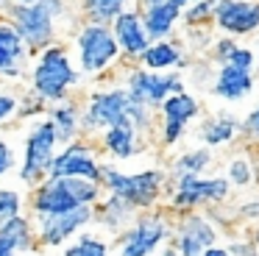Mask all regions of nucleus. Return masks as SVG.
<instances>
[{"mask_svg":"<svg viewBox=\"0 0 259 256\" xmlns=\"http://www.w3.org/2000/svg\"><path fill=\"white\" fill-rule=\"evenodd\" d=\"M64 256H109V248L103 239L92 237V234H84L78 242L64 250Z\"/></svg>","mask_w":259,"mask_h":256,"instance_id":"obj_29","label":"nucleus"},{"mask_svg":"<svg viewBox=\"0 0 259 256\" xmlns=\"http://www.w3.org/2000/svg\"><path fill=\"white\" fill-rule=\"evenodd\" d=\"M173 3H176V6H179V9H181V11H184V9H187V6H192V3H198V0H173Z\"/></svg>","mask_w":259,"mask_h":256,"instance_id":"obj_38","label":"nucleus"},{"mask_svg":"<svg viewBox=\"0 0 259 256\" xmlns=\"http://www.w3.org/2000/svg\"><path fill=\"white\" fill-rule=\"evenodd\" d=\"M14 114H17V95L0 92V122H9Z\"/></svg>","mask_w":259,"mask_h":256,"instance_id":"obj_35","label":"nucleus"},{"mask_svg":"<svg viewBox=\"0 0 259 256\" xmlns=\"http://www.w3.org/2000/svg\"><path fill=\"white\" fill-rule=\"evenodd\" d=\"M170 234V223L164 215L153 211V215L137 217L134 226L128 228V234L123 237V248L120 256H151L156 250V245L162 239H167Z\"/></svg>","mask_w":259,"mask_h":256,"instance_id":"obj_11","label":"nucleus"},{"mask_svg":"<svg viewBox=\"0 0 259 256\" xmlns=\"http://www.w3.org/2000/svg\"><path fill=\"white\" fill-rule=\"evenodd\" d=\"M109 31H112L114 42H117L120 56H128V59H140V56L148 50V45H151V39H148L145 28H142L140 14H137L134 9L123 11L117 20H112Z\"/></svg>","mask_w":259,"mask_h":256,"instance_id":"obj_16","label":"nucleus"},{"mask_svg":"<svg viewBox=\"0 0 259 256\" xmlns=\"http://www.w3.org/2000/svg\"><path fill=\"white\" fill-rule=\"evenodd\" d=\"M131 0H81V11L95 25H112L123 11H128Z\"/></svg>","mask_w":259,"mask_h":256,"instance_id":"obj_25","label":"nucleus"},{"mask_svg":"<svg viewBox=\"0 0 259 256\" xmlns=\"http://www.w3.org/2000/svg\"><path fill=\"white\" fill-rule=\"evenodd\" d=\"M212 56L218 64H234V67H242V70H251V72L256 67V53L251 48H242L234 39H220V42H214Z\"/></svg>","mask_w":259,"mask_h":256,"instance_id":"obj_24","label":"nucleus"},{"mask_svg":"<svg viewBox=\"0 0 259 256\" xmlns=\"http://www.w3.org/2000/svg\"><path fill=\"white\" fill-rule=\"evenodd\" d=\"M20 206H23V198L14 189H0V223L12 220V217H20Z\"/></svg>","mask_w":259,"mask_h":256,"instance_id":"obj_32","label":"nucleus"},{"mask_svg":"<svg viewBox=\"0 0 259 256\" xmlns=\"http://www.w3.org/2000/svg\"><path fill=\"white\" fill-rule=\"evenodd\" d=\"M75 53H78V67L84 75H103L120 59L117 42L109 25H95V22H87L75 33Z\"/></svg>","mask_w":259,"mask_h":256,"instance_id":"obj_6","label":"nucleus"},{"mask_svg":"<svg viewBox=\"0 0 259 256\" xmlns=\"http://www.w3.org/2000/svg\"><path fill=\"white\" fill-rule=\"evenodd\" d=\"M101 187H106L114 198L128 203L134 211L151 209L159 200L164 189V173L162 170H140V173H123L112 164H101Z\"/></svg>","mask_w":259,"mask_h":256,"instance_id":"obj_4","label":"nucleus"},{"mask_svg":"<svg viewBox=\"0 0 259 256\" xmlns=\"http://www.w3.org/2000/svg\"><path fill=\"white\" fill-rule=\"evenodd\" d=\"M48 120H51V125H53V131H56L59 142L70 145V142H75V139H78V134H81V109L73 103V100L53 103Z\"/></svg>","mask_w":259,"mask_h":256,"instance_id":"obj_21","label":"nucleus"},{"mask_svg":"<svg viewBox=\"0 0 259 256\" xmlns=\"http://www.w3.org/2000/svg\"><path fill=\"white\" fill-rule=\"evenodd\" d=\"M28 48L9 20H0V78H20Z\"/></svg>","mask_w":259,"mask_h":256,"instance_id":"obj_18","label":"nucleus"},{"mask_svg":"<svg viewBox=\"0 0 259 256\" xmlns=\"http://www.w3.org/2000/svg\"><path fill=\"white\" fill-rule=\"evenodd\" d=\"M164 256H176V250H167V253H164Z\"/></svg>","mask_w":259,"mask_h":256,"instance_id":"obj_39","label":"nucleus"},{"mask_svg":"<svg viewBox=\"0 0 259 256\" xmlns=\"http://www.w3.org/2000/svg\"><path fill=\"white\" fill-rule=\"evenodd\" d=\"M98 217H101V223L106 228H123L125 223L134 217V209H131L128 203H123L120 198H114V195H109V200L101 206V211H98Z\"/></svg>","mask_w":259,"mask_h":256,"instance_id":"obj_28","label":"nucleus"},{"mask_svg":"<svg viewBox=\"0 0 259 256\" xmlns=\"http://www.w3.org/2000/svg\"><path fill=\"white\" fill-rule=\"evenodd\" d=\"M212 20L229 36L253 33L259 31V0H218Z\"/></svg>","mask_w":259,"mask_h":256,"instance_id":"obj_12","label":"nucleus"},{"mask_svg":"<svg viewBox=\"0 0 259 256\" xmlns=\"http://www.w3.org/2000/svg\"><path fill=\"white\" fill-rule=\"evenodd\" d=\"M212 92L223 100H242L245 95L253 92V72L234 64H220L212 83Z\"/></svg>","mask_w":259,"mask_h":256,"instance_id":"obj_19","label":"nucleus"},{"mask_svg":"<svg viewBox=\"0 0 259 256\" xmlns=\"http://www.w3.org/2000/svg\"><path fill=\"white\" fill-rule=\"evenodd\" d=\"M101 145L112 159H134L142 150V134L131 122H117L103 131Z\"/></svg>","mask_w":259,"mask_h":256,"instance_id":"obj_20","label":"nucleus"},{"mask_svg":"<svg viewBox=\"0 0 259 256\" xmlns=\"http://www.w3.org/2000/svg\"><path fill=\"white\" fill-rule=\"evenodd\" d=\"M140 64H142V70H151V72H167L170 67H181L184 70L187 59L181 56V50L173 42L162 39V42L148 45V50L140 56Z\"/></svg>","mask_w":259,"mask_h":256,"instance_id":"obj_22","label":"nucleus"},{"mask_svg":"<svg viewBox=\"0 0 259 256\" xmlns=\"http://www.w3.org/2000/svg\"><path fill=\"white\" fill-rule=\"evenodd\" d=\"M17 114L25 117V120L34 117V114H45V103H42L34 92H28V98H23V100L17 98Z\"/></svg>","mask_w":259,"mask_h":256,"instance_id":"obj_33","label":"nucleus"},{"mask_svg":"<svg viewBox=\"0 0 259 256\" xmlns=\"http://www.w3.org/2000/svg\"><path fill=\"white\" fill-rule=\"evenodd\" d=\"M101 198V184L84 181V178H51L36 184L34 211L39 217L64 215L78 206H95Z\"/></svg>","mask_w":259,"mask_h":256,"instance_id":"obj_3","label":"nucleus"},{"mask_svg":"<svg viewBox=\"0 0 259 256\" xmlns=\"http://www.w3.org/2000/svg\"><path fill=\"white\" fill-rule=\"evenodd\" d=\"M201 256H231V253H229L226 248H214V245H212V248H206Z\"/></svg>","mask_w":259,"mask_h":256,"instance_id":"obj_37","label":"nucleus"},{"mask_svg":"<svg viewBox=\"0 0 259 256\" xmlns=\"http://www.w3.org/2000/svg\"><path fill=\"white\" fill-rule=\"evenodd\" d=\"M0 237H6L14 245V250H28L34 242V234H31V223L25 217H12V220L0 223Z\"/></svg>","mask_w":259,"mask_h":256,"instance_id":"obj_27","label":"nucleus"},{"mask_svg":"<svg viewBox=\"0 0 259 256\" xmlns=\"http://www.w3.org/2000/svg\"><path fill=\"white\" fill-rule=\"evenodd\" d=\"M214 228L203 215H190L179 223L176 234V253L179 256H201L206 248L214 245Z\"/></svg>","mask_w":259,"mask_h":256,"instance_id":"obj_17","label":"nucleus"},{"mask_svg":"<svg viewBox=\"0 0 259 256\" xmlns=\"http://www.w3.org/2000/svg\"><path fill=\"white\" fill-rule=\"evenodd\" d=\"M95 217L92 206H78L73 211H64V215H51V217H39V239L42 245H62L64 239H70L78 228H84L87 223Z\"/></svg>","mask_w":259,"mask_h":256,"instance_id":"obj_14","label":"nucleus"},{"mask_svg":"<svg viewBox=\"0 0 259 256\" xmlns=\"http://www.w3.org/2000/svg\"><path fill=\"white\" fill-rule=\"evenodd\" d=\"M125 92H128L131 100L148 106V109H159L170 95L184 92V78L181 72H151L142 70V67H134L125 78Z\"/></svg>","mask_w":259,"mask_h":256,"instance_id":"obj_7","label":"nucleus"},{"mask_svg":"<svg viewBox=\"0 0 259 256\" xmlns=\"http://www.w3.org/2000/svg\"><path fill=\"white\" fill-rule=\"evenodd\" d=\"M128 114V92L123 87L98 89L87 98V106L81 109V131H106V128L125 122Z\"/></svg>","mask_w":259,"mask_h":256,"instance_id":"obj_8","label":"nucleus"},{"mask_svg":"<svg viewBox=\"0 0 259 256\" xmlns=\"http://www.w3.org/2000/svg\"><path fill=\"white\" fill-rule=\"evenodd\" d=\"M14 161H17L14 159V148L6 142V139H0V176H6V173L14 167Z\"/></svg>","mask_w":259,"mask_h":256,"instance_id":"obj_36","label":"nucleus"},{"mask_svg":"<svg viewBox=\"0 0 259 256\" xmlns=\"http://www.w3.org/2000/svg\"><path fill=\"white\" fill-rule=\"evenodd\" d=\"M240 131L245 134L248 139H253V142H259V106H253V109L245 114V120L240 122Z\"/></svg>","mask_w":259,"mask_h":256,"instance_id":"obj_34","label":"nucleus"},{"mask_svg":"<svg viewBox=\"0 0 259 256\" xmlns=\"http://www.w3.org/2000/svg\"><path fill=\"white\" fill-rule=\"evenodd\" d=\"M226 173H229V178H226L229 184L248 187V184L253 181V161H248L245 156H237V159H231L229 164H226Z\"/></svg>","mask_w":259,"mask_h":256,"instance_id":"obj_30","label":"nucleus"},{"mask_svg":"<svg viewBox=\"0 0 259 256\" xmlns=\"http://www.w3.org/2000/svg\"><path fill=\"white\" fill-rule=\"evenodd\" d=\"M209 164H212L209 148H192V150H184L181 156H176L173 173H176V178L179 176H201Z\"/></svg>","mask_w":259,"mask_h":256,"instance_id":"obj_26","label":"nucleus"},{"mask_svg":"<svg viewBox=\"0 0 259 256\" xmlns=\"http://www.w3.org/2000/svg\"><path fill=\"white\" fill-rule=\"evenodd\" d=\"M59 153V139L53 131L51 120H39L25 137V148H23V159H20V181L25 187H36L48 178L53 156Z\"/></svg>","mask_w":259,"mask_h":256,"instance_id":"obj_5","label":"nucleus"},{"mask_svg":"<svg viewBox=\"0 0 259 256\" xmlns=\"http://www.w3.org/2000/svg\"><path fill=\"white\" fill-rule=\"evenodd\" d=\"M229 195V181L223 176L214 178H203V176H179L176 178V189H173V209L184 211V209H195V206L206 203V200H226Z\"/></svg>","mask_w":259,"mask_h":256,"instance_id":"obj_10","label":"nucleus"},{"mask_svg":"<svg viewBox=\"0 0 259 256\" xmlns=\"http://www.w3.org/2000/svg\"><path fill=\"white\" fill-rule=\"evenodd\" d=\"M214 6H218V0H198L184 9V20L190 25H206V20H212L214 14Z\"/></svg>","mask_w":259,"mask_h":256,"instance_id":"obj_31","label":"nucleus"},{"mask_svg":"<svg viewBox=\"0 0 259 256\" xmlns=\"http://www.w3.org/2000/svg\"><path fill=\"white\" fill-rule=\"evenodd\" d=\"M140 20L151 42H162L173 33L176 22L181 17V9L173 0H140Z\"/></svg>","mask_w":259,"mask_h":256,"instance_id":"obj_15","label":"nucleus"},{"mask_svg":"<svg viewBox=\"0 0 259 256\" xmlns=\"http://www.w3.org/2000/svg\"><path fill=\"white\" fill-rule=\"evenodd\" d=\"M67 11L64 0H34V3H12L9 9V22L14 25V31L20 33V39L25 42V48L31 50H45L51 45H56V20Z\"/></svg>","mask_w":259,"mask_h":256,"instance_id":"obj_2","label":"nucleus"},{"mask_svg":"<svg viewBox=\"0 0 259 256\" xmlns=\"http://www.w3.org/2000/svg\"><path fill=\"white\" fill-rule=\"evenodd\" d=\"M81 81V72L73 67L70 53L62 45H51L39 53L31 72V92L42 103H62L70 98V89Z\"/></svg>","mask_w":259,"mask_h":256,"instance_id":"obj_1","label":"nucleus"},{"mask_svg":"<svg viewBox=\"0 0 259 256\" xmlns=\"http://www.w3.org/2000/svg\"><path fill=\"white\" fill-rule=\"evenodd\" d=\"M237 131H240V122H237L234 117L231 114H218V117H212V120H206L201 125L198 139L203 142V148H218V145L231 142V139L237 137Z\"/></svg>","mask_w":259,"mask_h":256,"instance_id":"obj_23","label":"nucleus"},{"mask_svg":"<svg viewBox=\"0 0 259 256\" xmlns=\"http://www.w3.org/2000/svg\"><path fill=\"white\" fill-rule=\"evenodd\" d=\"M256 250H259V242H256Z\"/></svg>","mask_w":259,"mask_h":256,"instance_id":"obj_40","label":"nucleus"},{"mask_svg":"<svg viewBox=\"0 0 259 256\" xmlns=\"http://www.w3.org/2000/svg\"><path fill=\"white\" fill-rule=\"evenodd\" d=\"M51 178H84V181L101 184V161H98V150L90 148L87 142L75 139V142L64 145L51 161Z\"/></svg>","mask_w":259,"mask_h":256,"instance_id":"obj_9","label":"nucleus"},{"mask_svg":"<svg viewBox=\"0 0 259 256\" xmlns=\"http://www.w3.org/2000/svg\"><path fill=\"white\" fill-rule=\"evenodd\" d=\"M159 109H162V142L164 145H176L181 137H184L187 128H190V122L201 114L198 100L192 98L187 89L184 92L170 95Z\"/></svg>","mask_w":259,"mask_h":256,"instance_id":"obj_13","label":"nucleus"}]
</instances>
